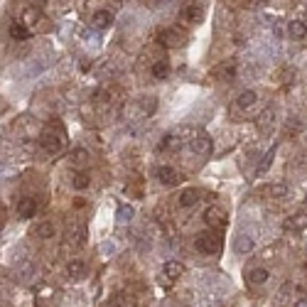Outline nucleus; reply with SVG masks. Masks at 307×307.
Returning <instances> with one entry per match:
<instances>
[{"label": "nucleus", "instance_id": "34", "mask_svg": "<svg viewBox=\"0 0 307 307\" xmlns=\"http://www.w3.org/2000/svg\"><path fill=\"white\" fill-rule=\"evenodd\" d=\"M305 204H307V192H305Z\"/></svg>", "mask_w": 307, "mask_h": 307}, {"label": "nucleus", "instance_id": "11", "mask_svg": "<svg viewBox=\"0 0 307 307\" xmlns=\"http://www.w3.org/2000/svg\"><path fill=\"white\" fill-rule=\"evenodd\" d=\"M256 103H258V94H256L253 89L241 91L238 98H236V108H241V111H248V108H253Z\"/></svg>", "mask_w": 307, "mask_h": 307}, {"label": "nucleus", "instance_id": "15", "mask_svg": "<svg viewBox=\"0 0 307 307\" xmlns=\"http://www.w3.org/2000/svg\"><path fill=\"white\" fill-rule=\"evenodd\" d=\"M287 35H290L292 40H305V37H307V25H305L302 20H290V23H287Z\"/></svg>", "mask_w": 307, "mask_h": 307}, {"label": "nucleus", "instance_id": "30", "mask_svg": "<svg viewBox=\"0 0 307 307\" xmlns=\"http://www.w3.org/2000/svg\"><path fill=\"white\" fill-rule=\"evenodd\" d=\"M101 253H106V256H108V253H116V243L103 241V243H101Z\"/></svg>", "mask_w": 307, "mask_h": 307}, {"label": "nucleus", "instance_id": "22", "mask_svg": "<svg viewBox=\"0 0 307 307\" xmlns=\"http://www.w3.org/2000/svg\"><path fill=\"white\" fill-rule=\"evenodd\" d=\"M273 158H275V145L263 155V160H260V165H258V170H256V177H263L268 170H270V165H273Z\"/></svg>", "mask_w": 307, "mask_h": 307}, {"label": "nucleus", "instance_id": "27", "mask_svg": "<svg viewBox=\"0 0 307 307\" xmlns=\"http://www.w3.org/2000/svg\"><path fill=\"white\" fill-rule=\"evenodd\" d=\"M133 216H135V209H133V207H128V204H125V207H120V209H118V224H130V221H133Z\"/></svg>", "mask_w": 307, "mask_h": 307}, {"label": "nucleus", "instance_id": "2", "mask_svg": "<svg viewBox=\"0 0 307 307\" xmlns=\"http://www.w3.org/2000/svg\"><path fill=\"white\" fill-rule=\"evenodd\" d=\"M40 142L45 147V152H49V155H57V152H62L64 147V130L57 125V130H45L40 135Z\"/></svg>", "mask_w": 307, "mask_h": 307}, {"label": "nucleus", "instance_id": "19", "mask_svg": "<svg viewBox=\"0 0 307 307\" xmlns=\"http://www.w3.org/2000/svg\"><path fill=\"white\" fill-rule=\"evenodd\" d=\"M212 74H214L216 79H221V81H234V76H236V67H234V64H221V67H216Z\"/></svg>", "mask_w": 307, "mask_h": 307}, {"label": "nucleus", "instance_id": "3", "mask_svg": "<svg viewBox=\"0 0 307 307\" xmlns=\"http://www.w3.org/2000/svg\"><path fill=\"white\" fill-rule=\"evenodd\" d=\"M158 37H160V42H163L165 47H170V49L182 47V45L187 42V32L180 30V27H165V30H160Z\"/></svg>", "mask_w": 307, "mask_h": 307}, {"label": "nucleus", "instance_id": "24", "mask_svg": "<svg viewBox=\"0 0 307 307\" xmlns=\"http://www.w3.org/2000/svg\"><path fill=\"white\" fill-rule=\"evenodd\" d=\"M54 234H57V229H54L52 221H42V224H37V229H35V236H37V238H52Z\"/></svg>", "mask_w": 307, "mask_h": 307}, {"label": "nucleus", "instance_id": "10", "mask_svg": "<svg viewBox=\"0 0 307 307\" xmlns=\"http://www.w3.org/2000/svg\"><path fill=\"white\" fill-rule=\"evenodd\" d=\"M42 20H45V15H42V10H40L37 5H35V8H27V10L23 13V25H25V27H30V30H32V27H37Z\"/></svg>", "mask_w": 307, "mask_h": 307}, {"label": "nucleus", "instance_id": "12", "mask_svg": "<svg viewBox=\"0 0 307 307\" xmlns=\"http://www.w3.org/2000/svg\"><path fill=\"white\" fill-rule=\"evenodd\" d=\"M180 18L187 20V23H202L204 20V10L199 5H185L182 13H180Z\"/></svg>", "mask_w": 307, "mask_h": 307}, {"label": "nucleus", "instance_id": "33", "mask_svg": "<svg viewBox=\"0 0 307 307\" xmlns=\"http://www.w3.org/2000/svg\"><path fill=\"white\" fill-rule=\"evenodd\" d=\"M234 3H246V0H234Z\"/></svg>", "mask_w": 307, "mask_h": 307}, {"label": "nucleus", "instance_id": "1", "mask_svg": "<svg viewBox=\"0 0 307 307\" xmlns=\"http://www.w3.org/2000/svg\"><path fill=\"white\" fill-rule=\"evenodd\" d=\"M194 248H197L199 253H204V256H216V253L221 251V236L214 234V231H204V234L197 236Z\"/></svg>", "mask_w": 307, "mask_h": 307}, {"label": "nucleus", "instance_id": "28", "mask_svg": "<svg viewBox=\"0 0 307 307\" xmlns=\"http://www.w3.org/2000/svg\"><path fill=\"white\" fill-rule=\"evenodd\" d=\"M35 273V263H30V260H25L20 268H18V280H30V275Z\"/></svg>", "mask_w": 307, "mask_h": 307}, {"label": "nucleus", "instance_id": "26", "mask_svg": "<svg viewBox=\"0 0 307 307\" xmlns=\"http://www.w3.org/2000/svg\"><path fill=\"white\" fill-rule=\"evenodd\" d=\"M167 74H170V62L167 59H160V62L152 64V76L155 79H165Z\"/></svg>", "mask_w": 307, "mask_h": 307}, {"label": "nucleus", "instance_id": "8", "mask_svg": "<svg viewBox=\"0 0 307 307\" xmlns=\"http://www.w3.org/2000/svg\"><path fill=\"white\" fill-rule=\"evenodd\" d=\"M253 246H256V241H253L251 234H238L236 241H234V251H236L238 256H248V253L253 251Z\"/></svg>", "mask_w": 307, "mask_h": 307}, {"label": "nucleus", "instance_id": "32", "mask_svg": "<svg viewBox=\"0 0 307 307\" xmlns=\"http://www.w3.org/2000/svg\"><path fill=\"white\" fill-rule=\"evenodd\" d=\"M45 3H47V0H35V5H37V8H40V5H45Z\"/></svg>", "mask_w": 307, "mask_h": 307}, {"label": "nucleus", "instance_id": "23", "mask_svg": "<svg viewBox=\"0 0 307 307\" xmlns=\"http://www.w3.org/2000/svg\"><path fill=\"white\" fill-rule=\"evenodd\" d=\"M69 158H71V165H76V167H86L89 165V152L84 147H74Z\"/></svg>", "mask_w": 307, "mask_h": 307}, {"label": "nucleus", "instance_id": "9", "mask_svg": "<svg viewBox=\"0 0 307 307\" xmlns=\"http://www.w3.org/2000/svg\"><path fill=\"white\" fill-rule=\"evenodd\" d=\"M37 214V202L32 197H23L20 204H18V216L20 219H32Z\"/></svg>", "mask_w": 307, "mask_h": 307}, {"label": "nucleus", "instance_id": "13", "mask_svg": "<svg viewBox=\"0 0 307 307\" xmlns=\"http://www.w3.org/2000/svg\"><path fill=\"white\" fill-rule=\"evenodd\" d=\"M111 23H113V15H111L108 10H96V13L91 15V25H94L96 30H106V27H111Z\"/></svg>", "mask_w": 307, "mask_h": 307}, {"label": "nucleus", "instance_id": "17", "mask_svg": "<svg viewBox=\"0 0 307 307\" xmlns=\"http://www.w3.org/2000/svg\"><path fill=\"white\" fill-rule=\"evenodd\" d=\"M30 35H32V30L25 27L23 23H13V25H10V37H13V40L25 42V40H30Z\"/></svg>", "mask_w": 307, "mask_h": 307}, {"label": "nucleus", "instance_id": "21", "mask_svg": "<svg viewBox=\"0 0 307 307\" xmlns=\"http://www.w3.org/2000/svg\"><path fill=\"white\" fill-rule=\"evenodd\" d=\"M89 185H91V177H89L84 170H79V172H74V175H71V187H74V189L84 192Z\"/></svg>", "mask_w": 307, "mask_h": 307}, {"label": "nucleus", "instance_id": "18", "mask_svg": "<svg viewBox=\"0 0 307 307\" xmlns=\"http://www.w3.org/2000/svg\"><path fill=\"white\" fill-rule=\"evenodd\" d=\"M305 226H307V214H302V212L285 221V231H302Z\"/></svg>", "mask_w": 307, "mask_h": 307}, {"label": "nucleus", "instance_id": "4", "mask_svg": "<svg viewBox=\"0 0 307 307\" xmlns=\"http://www.w3.org/2000/svg\"><path fill=\"white\" fill-rule=\"evenodd\" d=\"M155 177H158L160 185H165V187H177V185L182 182L180 172H177L175 167H170V165H160V167L155 170Z\"/></svg>", "mask_w": 307, "mask_h": 307}, {"label": "nucleus", "instance_id": "25", "mask_svg": "<svg viewBox=\"0 0 307 307\" xmlns=\"http://www.w3.org/2000/svg\"><path fill=\"white\" fill-rule=\"evenodd\" d=\"M67 273H69L71 278H84V275H86V265H84L79 258H74V260H69V265H67Z\"/></svg>", "mask_w": 307, "mask_h": 307}, {"label": "nucleus", "instance_id": "5", "mask_svg": "<svg viewBox=\"0 0 307 307\" xmlns=\"http://www.w3.org/2000/svg\"><path fill=\"white\" fill-rule=\"evenodd\" d=\"M204 221H207L209 229H224L229 219H226V212H224L221 207H209V209L204 212Z\"/></svg>", "mask_w": 307, "mask_h": 307}, {"label": "nucleus", "instance_id": "16", "mask_svg": "<svg viewBox=\"0 0 307 307\" xmlns=\"http://www.w3.org/2000/svg\"><path fill=\"white\" fill-rule=\"evenodd\" d=\"M273 125H275V111L268 108V111H263L260 118H258V130H260V133H270Z\"/></svg>", "mask_w": 307, "mask_h": 307}, {"label": "nucleus", "instance_id": "7", "mask_svg": "<svg viewBox=\"0 0 307 307\" xmlns=\"http://www.w3.org/2000/svg\"><path fill=\"white\" fill-rule=\"evenodd\" d=\"M199 199H202V189H197V187H185L180 192V207H185V209L194 207Z\"/></svg>", "mask_w": 307, "mask_h": 307}, {"label": "nucleus", "instance_id": "31", "mask_svg": "<svg viewBox=\"0 0 307 307\" xmlns=\"http://www.w3.org/2000/svg\"><path fill=\"white\" fill-rule=\"evenodd\" d=\"M295 307H307V300H300V302H297Z\"/></svg>", "mask_w": 307, "mask_h": 307}, {"label": "nucleus", "instance_id": "6", "mask_svg": "<svg viewBox=\"0 0 307 307\" xmlns=\"http://www.w3.org/2000/svg\"><path fill=\"white\" fill-rule=\"evenodd\" d=\"M189 147H192V152H197V155H209L212 147H214V142H212V138H209L207 133H199L197 138H192Z\"/></svg>", "mask_w": 307, "mask_h": 307}, {"label": "nucleus", "instance_id": "14", "mask_svg": "<svg viewBox=\"0 0 307 307\" xmlns=\"http://www.w3.org/2000/svg\"><path fill=\"white\" fill-rule=\"evenodd\" d=\"M268 278H270L268 268H251L248 275H246L248 285H263V283H268Z\"/></svg>", "mask_w": 307, "mask_h": 307}, {"label": "nucleus", "instance_id": "20", "mask_svg": "<svg viewBox=\"0 0 307 307\" xmlns=\"http://www.w3.org/2000/svg\"><path fill=\"white\" fill-rule=\"evenodd\" d=\"M163 273L167 275V278H180V275H185V265L180 263V260H167L165 265H163Z\"/></svg>", "mask_w": 307, "mask_h": 307}, {"label": "nucleus", "instance_id": "29", "mask_svg": "<svg viewBox=\"0 0 307 307\" xmlns=\"http://www.w3.org/2000/svg\"><path fill=\"white\" fill-rule=\"evenodd\" d=\"M268 192H270L273 197H287V187H285V185H273Z\"/></svg>", "mask_w": 307, "mask_h": 307}]
</instances>
